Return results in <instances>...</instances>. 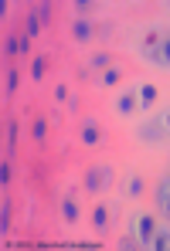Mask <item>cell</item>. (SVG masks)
I'll list each match as a JSON object with an SVG mask.
<instances>
[{
  "instance_id": "1",
  "label": "cell",
  "mask_w": 170,
  "mask_h": 251,
  "mask_svg": "<svg viewBox=\"0 0 170 251\" xmlns=\"http://www.w3.org/2000/svg\"><path fill=\"white\" fill-rule=\"evenodd\" d=\"M113 183V170L109 167H88L82 176V187L88 190V194H99V190H106Z\"/></svg>"
},
{
  "instance_id": "2",
  "label": "cell",
  "mask_w": 170,
  "mask_h": 251,
  "mask_svg": "<svg viewBox=\"0 0 170 251\" xmlns=\"http://www.w3.org/2000/svg\"><path fill=\"white\" fill-rule=\"evenodd\" d=\"M133 234L140 238V245H150L153 234H157V221H153L150 214H140V217L133 221Z\"/></svg>"
},
{
  "instance_id": "3",
  "label": "cell",
  "mask_w": 170,
  "mask_h": 251,
  "mask_svg": "<svg viewBox=\"0 0 170 251\" xmlns=\"http://www.w3.org/2000/svg\"><path fill=\"white\" fill-rule=\"evenodd\" d=\"M79 139H82L85 146H99L102 143V126H99V119H82V126H79Z\"/></svg>"
},
{
  "instance_id": "4",
  "label": "cell",
  "mask_w": 170,
  "mask_h": 251,
  "mask_svg": "<svg viewBox=\"0 0 170 251\" xmlns=\"http://www.w3.org/2000/svg\"><path fill=\"white\" fill-rule=\"evenodd\" d=\"M72 38H75V44H92L95 41V24L72 17Z\"/></svg>"
},
{
  "instance_id": "5",
  "label": "cell",
  "mask_w": 170,
  "mask_h": 251,
  "mask_svg": "<svg viewBox=\"0 0 170 251\" xmlns=\"http://www.w3.org/2000/svg\"><path fill=\"white\" fill-rule=\"evenodd\" d=\"M157 99H160V88H157V82H140V85H136V102H140L143 109H150Z\"/></svg>"
},
{
  "instance_id": "6",
  "label": "cell",
  "mask_w": 170,
  "mask_h": 251,
  "mask_svg": "<svg viewBox=\"0 0 170 251\" xmlns=\"http://www.w3.org/2000/svg\"><path fill=\"white\" fill-rule=\"evenodd\" d=\"M92 231L95 234H109V204H95L92 207Z\"/></svg>"
},
{
  "instance_id": "7",
  "label": "cell",
  "mask_w": 170,
  "mask_h": 251,
  "mask_svg": "<svg viewBox=\"0 0 170 251\" xmlns=\"http://www.w3.org/2000/svg\"><path fill=\"white\" fill-rule=\"evenodd\" d=\"M79 217H82V210H79V201L68 194V197H61V221L72 227V224H79Z\"/></svg>"
},
{
  "instance_id": "8",
  "label": "cell",
  "mask_w": 170,
  "mask_h": 251,
  "mask_svg": "<svg viewBox=\"0 0 170 251\" xmlns=\"http://www.w3.org/2000/svg\"><path fill=\"white\" fill-rule=\"evenodd\" d=\"M164 34H167V31H160V27H150V31L143 34V41H140V44H143V54H146V58L164 44Z\"/></svg>"
},
{
  "instance_id": "9",
  "label": "cell",
  "mask_w": 170,
  "mask_h": 251,
  "mask_svg": "<svg viewBox=\"0 0 170 251\" xmlns=\"http://www.w3.org/2000/svg\"><path fill=\"white\" fill-rule=\"evenodd\" d=\"M136 109H140L136 92H119V95H116V112H119V116H133Z\"/></svg>"
},
{
  "instance_id": "10",
  "label": "cell",
  "mask_w": 170,
  "mask_h": 251,
  "mask_svg": "<svg viewBox=\"0 0 170 251\" xmlns=\"http://www.w3.org/2000/svg\"><path fill=\"white\" fill-rule=\"evenodd\" d=\"M150 61H153V65H160V68H170V31L164 34V44L150 54Z\"/></svg>"
},
{
  "instance_id": "11",
  "label": "cell",
  "mask_w": 170,
  "mask_h": 251,
  "mask_svg": "<svg viewBox=\"0 0 170 251\" xmlns=\"http://www.w3.org/2000/svg\"><path fill=\"white\" fill-rule=\"evenodd\" d=\"M157 204H160L164 214H170V176H164L160 187H157Z\"/></svg>"
},
{
  "instance_id": "12",
  "label": "cell",
  "mask_w": 170,
  "mask_h": 251,
  "mask_svg": "<svg viewBox=\"0 0 170 251\" xmlns=\"http://www.w3.org/2000/svg\"><path fill=\"white\" fill-rule=\"evenodd\" d=\"M88 68H92V72H106V68H113V58H109V51H95V54L88 58Z\"/></svg>"
},
{
  "instance_id": "13",
  "label": "cell",
  "mask_w": 170,
  "mask_h": 251,
  "mask_svg": "<svg viewBox=\"0 0 170 251\" xmlns=\"http://www.w3.org/2000/svg\"><path fill=\"white\" fill-rule=\"evenodd\" d=\"M44 75H48V54H34V58H31V78L41 82Z\"/></svg>"
},
{
  "instance_id": "14",
  "label": "cell",
  "mask_w": 170,
  "mask_h": 251,
  "mask_svg": "<svg viewBox=\"0 0 170 251\" xmlns=\"http://www.w3.org/2000/svg\"><path fill=\"white\" fill-rule=\"evenodd\" d=\"M17 85H21V72L17 68H7V82H3V95L14 99L17 95Z\"/></svg>"
},
{
  "instance_id": "15",
  "label": "cell",
  "mask_w": 170,
  "mask_h": 251,
  "mask_svg": "<svg viewBox=\"0 0 170 251\" xmlns=\"http://www.w3.org/2000/svg\"><path fill=\"white\" fill-rule=\"evenodd\" d=\"M3 54H7V58H14V54H24V34H14V38H7V41H3Z\"/></svg>"
},
{
  "instance_id": "16",
  "label": "cell",
  "mask_w": 170,
  "mask_h": 251,
  "mask_svg": "<svg viewBox=\"0 0 170 251\" xmlns=\"http://www.w3.org/2000/svg\"><path fill=\"white\" fill-rule=\"evenodd\" d=\"M119 82H123V72H119L116 65H113V68H106V72L99 75V85H106V88H116Z\"/></svg>"
},
{
  "instance_id": "17",
  "label": "cell",
  "mask_w": 170,
  "mask_h": 251,
  "mask_svg": "<svg viewBox=\"0 0 170 251\" xmlns=\"http://www.w3.org/2000/svg\"><path fill=\"white\" fill-rule=\"evenodd\" d=\"M126 194L136 201V197H143V176L140 173H129V180H126Z\"/></svg>"
},
{
  "instance_id": "18",
  "label": "cell",
  "mask_w": 170,
  "mask_h": 251,
  "mask_svg": "<svg viewBox=\"0 0 170 251\" xmlns=\"http://www.w3.org/2000/svg\"><path fill=\"white\" fill-rule=\"evenodd\" d=\"M48 119H34V123H31V139H34V143H44V139H48Z\"/></svg>"
},
{
  "instance_id": "19",
  "label": "cell",
  "mask_w": 170,
  "mask_h": 251,
  "mask_svg": "<svg viewBox=\"0 0 170 251\" xmlns=\"http://www.w3.org/2000/svg\"><path fill=\"white\" fill-rule=\"evenodd\" d=\"M41 21H38V14H34V10H31V14H28V21H24V34H28V38H38V34H41Z\"/></svg>"
},
{
  "instance_id": "20",
  "label": "cell",
  "mask_w": 170,
  "mask_h": 251,
  "mask_svg": "<svg viewBox=\"0 0 170 251\" xmlns=\"http://www.w3.org/2000/svg\"><path fill=\"white\" fill-rule=\"evenodd\" d=\"M10 221H14V210H10V201H3L0 204V234L10 231Z\"/></svg>"
},
{
  "instance_id": "21",
  "label": "cell",
  "mask_w": 170,
  "mask_h": 251,
  "mask_svg": "<svg viewBox=\"0 0 170 251\" xmlns=\"http://www.w3.org/2000/svg\"><path fill=\"white\" fill-rule=\"evenodd\" d=\"M150 248H153V251H170V231H160V227H157V234H153Z\"/></svg>"
},
{
  "instance_id": "22",
  "label": "cell",
  "mask_w": 170,
  "mask_h": 251,
  "mask_svg": "<svg viewBox=\"0 0 170 251\" xmlns=\"http://www.w3.org/2000/svg\"><path fill=\"white\" fill-rule=\"evenodd\" d=\"M72 10H75V17H79V21H88V14L95 10V3H92V0H75V3H72Z\"/></svg>"
},
{
  "instance_id": "23",
  "label": "cell",
  "mask_w": 170,
  "mask_h": 251,
  "mask_svg": "<svg viewBox=\"0 0 170 251\" xmlns=\"http://www.w3.org/2000/svg\"><path fill=\"white\" fill-rule=\"evenodd\" d=\"M17 153V123H7V156Z\"/></svg>"
},
{
  "instance_id": "24",
  "label": "cell",
  "mask_w": 170,
  "mask_h": 251,
  "mask_svg": "<svg viewBox=\"0 0 170 251\" xmlns=\"http://www.w3.org/2000/svg\"><path fill=\"white\" fill-rule=\"evenodd\" d=\"M51 99H55L58 105H61V102H72V92H68V85L58 82V85H55V92H51Z\"/></svg>"
},
{
  "instance_id": "25",
  "label": "cell",
  "mask_w": 170,
  "mask_h": 251,
  "mask_svg": "<svg viewBox=\"0 0 170 251\" xmlns=\"http://www.w3.org/2000/svg\"><path fill=\"white\" fill-rule=\"evenodd\" d=\"M14 180V167H10V156H3V163H0V183L7 187Z\"/></svg>"
},
{
  "instance_id": "26",
  "label": "cell",
  "mask_w": 170,
  "mask_h": 251,
  "mask_svg": "<svg viewBox=\"0 0 170 251\" xmlns=\"http://www.w3.org/2000/svg\"><path fill=\"white\" fill-rule=\"evenodd\" d=\"M34 14H38V21H41V24H48V21H51V14H55V7H51V3H34Z\"/></svg>"
},
{
  "instance_id": "27",
  "label": "cell",
  "mask_w": 170,
  "mask_h": 251,
  "mask_svg": "<svg viewBox=\"0 0 170 251\" xmlns=\"http://www.w3.org/2000/svg\"><path fill=\"white\" fill-rule=\"evenodd\" d=\"M136 245H140V238H123V241H119V248H123V251H133Z\"/></svg>"
},
{
  "instance_id": "28",
  "label": "cell",
  "mask_w": 170,
  "mask_h": 251,
  "mask_svg": "<svg viewBox=\"0 0 170 251\" xmlns=\"http://www.w3.org/2000/svg\"><path fill=\"white\" fill-rule=\"evenodd\" d=\"M157 126H160L164 132H170V109H167V112H164V116H160V123H157Z\"/></svg>"
},
{
  "instance_id": "29",
  "label": "cell",
  "mask_w": 170,
  "mask_h": 251,
  "mask_svg": "<svg viewBox=\"0 0 170 251\" xmlns=\"http://www.w3.org/2000/svg\"><path fill=\"white\" fill-rule=\"evenodd\" d=\"M167 10H170V3H167Z\"/></svg>"
}]
</instances>
